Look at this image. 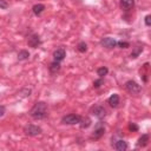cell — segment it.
Segmentation results:
<instances>
[{"instance_id":"obj_1","label":"cell","mask_w":151,"mask_h":151,"mask_svg":"<svg viewBox=\"0 0 151 151\" xmlns=\"http://www.w3.org/2000/svg\"><path fill=\"white\" fill-rule=\"evenodd\" d=\"M29 116L35 119V120H40V119H45L47 117V104L44 101H38L34 104V106L29 111Z\"/></svg>"},{"instance_id":"obj_2","label":"cell","mask_w":151,"mask_h":151,"mask_svg":"<svg viewBox=\"0 0 151 151\" xmlns=\"http://www.w3.org/2000/svg\"><path fill=\"white\" fill-rule=\"evenodd\" d=\"M24 132H25V134H27V136H29V137H34V136L40 134V133L42 132V130H41V127L38 126V125L28 124V125H26V126L24 127Z\"/></svg>"},{"instance_id":"obj_3","label":"cell","mask_w":151,"mask_h":151,"mask_svg":"<svg viewBox=\"0 0 151 151\" xmlns=\"http://www.w3.org/2000/svg\"><path fill=\"white\" fill-rule=\"evenodd\" d=\"M80 116L79 114H76V113H70V114H66L61 119V123L63 124H67V125H74V124H79L80 122Z\"/></svg>"},{"instance_id":"obj_4","label":"cell","mask_w":151,"mask_h":151,"mask_svg":"<svg viewBox=\"0 0 151 151\" xmlns=\"http://www.w3.org/2000/svg\"><path fill=\"white\" fill-rule=\"evenodd\" d=\"M124 86H125V90H126L129 93H131V94H137V93H139L140 90H142L140 85H138L134 80H127Z\"/></svg>"},{"instance_id":"obj_5","label":"cell","mask_w":151,"mask_h":151,"mask_svg":"<svg viewBox=\"0 0 151 151\" xmlns=\"http://www.w3.org/2000/svg\"><path fill=\"white\" fill-rule=\"evenodd\" d=\"M91 112H92V114H93L94 117H97L98 119H103V118L106 116V110H105L104 106H101V105H96V106H93L92 110H91Z\"/></svg>"},{"instance_id":"obj_6","label":"cell","mask_w":151,"mask_h":151,"mask_svg":"<svg viewBox=\"0 0 151 151\" xmlns=\"http://www.w3.org/2000/svg\"><path fill=\"white\" fill-rule=\"evenodd\" d=\"M104 133H105V126H104V124H103L101 122H99V123L96 125V127H94V131H93V133H92V138L99 139L100 137L104 136Z\"/></svg>"},{"instance_id":"obj_7","label":"cell","mask_w":151,"mask_h":151,"mask_svg":"<svg viewBox=\"0 0 151 151\" xmlns=\"http://www.w3.org/2000/svg\"><path fill=\"white\" fill-rule=\"evenodd\" d=\"M100 44H101L103 47L113 48V47H116V45H117V40L113 39V38H111V37H105V38H103V39L100 40Z\"/></svg>"},{"instance_id":"obj_8","label":"cell","mask_w":151,"mask_h":151,"mask_svg":"<svg viewBox=\"0 0 151 151\" xmlns=\"http://www.w3.org/2000/svg\"><path fill=\"white\" fill-rule=\"evenodd\" d=\"M27 44H28V46H29V47L37 48V47H38V46L41 44L39 35H37V34H32V35L28 38V41H27Z\"/></svg>"},{"instance_id":"obj_9","label":"cell","mask_w":151,"mask_h":151,"mask_svg":"<svg viewBox=\"0 0 151 151\" xmlns=\"http://www.w3.org/2000/svg\"><path fill=\"white\" fill-rule=\"evenodd\" d=\"M65 55H66V53H65V50H64V48H58V50H55L54 53H53L54 61H59V63H60V61L65 58Z\"/></svg>"},{"instance_id":"obj_10","label":"cell","mask_w":151,"mask_h":151,"mask_svg":"<svg viewBox=\"0 0 151 151\" xmlns=\"http://www.w3.org/2000/svg\"><path fill=\"white\" fill-rule=\"evenodd\" d=\"M107 101H109V104H110L111 107H117L118 104H119V96L117 93H113V94L110 96V98L107 99Z\"/></svg>"},{"instance_id":"obj_11","label":"cell","mask_w":151,"mask_h":151,"mask_svg":"<svg viewBox=\"0 0 151 151\" xmlns=\"http://www.w3.org/2000/svg\"><path fill=\"white\" fill-rule=\"evenodd\" d=\"M113 146H114V149L116 150H118V151H125L126 149H127V144H126V142L125 140H123V139H119V140H117L114 144H112Z\"/></svg>"},{"instance_id":"obj_12","label":"cell","mask_w":151,"mask_h":151,"mask_svg":"<svg viewBox=\"0 0 151 151\" xmlns=\"http://www.w3.org/2000/svg\"><path fill=\"white\" fill-rule=\"evenodd\" d=\"M48 68H50V72H51L52 74L58 73L59 70H60V64H59V61H53V63H51Z\"/></svg>"},{"instance_id":"obj_13","label":"cell","mask_w":151,"mask_h":151,"mask_svg":"<svg viewBox=\"0 0 151 151\" xmlns=\"http://www.w3.org/2000/svg\"><path fill=\"white\" fill-rule=\"evenodd\" d=\"M147 143H149V136L147 134H143L142 137H139V139L137 142V145L139 147H144V146L147 145Z\"/></svg>"},{"instance_id":"obj_14","label":"cell","mask_w":151,"mask_h":151,"mask_svg":"<svg viewBox=\"0 0 151 151\" xmlns=\"http://www.w3.org/2000/svg\"><path fill=\"white\" fill-rule=\"evenodd\" d=\"M133 4H134V0H120V5L125 11H129L130 8H132Z\"/></svg>"},{"instance_id":"obj_15","label":"cell","mask_w":151,"mask_h":151,"mask_svg":"<svg viewBox=\"0 0 151 151\" xmlns=\"http://www.w3.org/2000/svg\"><path fill=\"white\" fill-rule=\"evenodd\" d=\"M79 124H80V127L81 129H87L91 125V119L88 117H81Z\"/></svg>"},{"instance_id":"obj_16","label":"cell","mask_w":151,"mask_h":151,"mask_svg":"<svg viewBox=\"0 0 151 151\" xmlns=\"http://www.w3.org/2000/svg\"><path fill=\"white\" fill-rule=\"evenodd\" d=\"M33 13L35 14V15H40L41 13H42V11L45 9V6L42 5V4H37V5H34L33 6Z\"/></svg>"},{"instance_id":"obj_17","label":"cell","mask_w":151,"mask_h":151,"mask_svg":"<svg viewBox=\"0 0 151 151\" xmlns=\"http://www.w3.org/2000/svg\"><path fill=\"white\" fill-rule=\"evenodd\" d=\"M142 51H143V46H136V47H133V51H132V53L130 54V57L131 58H137L140 53H142Z\"/></svg>"},{"instance_id":"obj_18","label":"cell","mask_w":151,"mask_h":151,"mask_svg":"<svg viewBox=\"0 0 151 151\" xmlns=\"http://www.w3.org/2000/svg\"><path fill=\"white\" fill-rule=\"evenodd\" d=\"M28 57H29V53H28V51H26V50H21V51L18 53V59H19V60H26V59H28Z\"/></svg>"},{"instance_id":"obj_19","label":"cell","mask_w":151,"mask_h":151,"mask_svg":"<svg viewBox=\"0 0 151 151\" xmlns=\"http://www.w3.org/2000/svg\"><path fill=\"white\" fill-rule=\"evenodd\" d=\"M77 48H78V51H79L80 53H85V52L87 51V45H86L84 41H80V42L78 44Z\"/></svg>"},{"instance_id":"obj_20","label":"cell","mask_w":151,"mask_h":151,"mask_svg":"<svg viewBox=\"0 0 151 151\" xmlns=\"http://www.w3.org/2000/svg\"><path fill=\"white\" fill-rule=\"evenodd\" d=\"M107 72H109V70H107V67H99L98 70H97V74L100 77V78H103L104 76H106L107 74Z\"/></svg>"},{"instance_id":"obj_21","label":"cell","mask_w":151,"mask_h":151,"mask_svg":"<svg viewBox=\"0 0 151 151\" xmlns=\"http://www.w3.org/2000/svg\"><path fill=\"white\" fill-rule=\"evenodd\" d=\"M117 45L120 48H127V47H130V44L126 42V41H117Z\"/></svg>"},{"instance_id":"obj_22","label":"cell","mask_w":151,"mask_h":151,"mask_svg":"<svg viewBox=\"0 0 151 151\" xmlns=\"http://www.w3.org/2000/svg\"><path fill=\"white\" fill-rule=\"evenodd\" d=\"M129 130L130 131H138V125L134 123H129Z\"/></svg>"},{"instance_id":"obj_23","label":"cell","mask_w":151,"mask_h":151,"mask_svg":"<svg viewBox=\"0 0 151 151\" xmlns=\"http://www.w3.org/2000/svg\"><path fill=\"white\" fill-rule=\"evenodd\" d=\"M103 84V78H99L98 80H96L94 83H93V87H96V88H98V87H100V85Z\"/></svg>"},{"instance_id":"obj_24","label":"cell","mask_w":151,"mask_h":151,"mask_svg":"<svg viewBox=\"0 0 151 151\" xmlns=\"http://www.w3.org/2000/svg\"><path fill=\"white\" fill-rule=\"evenodd\" d=\"M0 8H8V2L6 0H0Z\"/></svg>"},{"instance_id":"obj_25","label":"cell","mask_w":151,"mask_h":151,"mask_svg":"<svg viewBox=\"0 0 151 151\" xmlns=\"http://www.w3.org/2000/svg\"><path fill=\"white\" fill-rule=\"evenodd\" d=\"M145 25L146 26H150L151 25V15H146L145 17Z\"/></svg>"},{"instance_id":"obj_26","label":"cell","mask_w":151,"mask_h":151,"mask_svg":"<svg viewBox=\"0 0 151 151\" xmlns=\"http://www.w3.org/2000/svg\"><path fill=\"white\" fill-rule=\"evenodd\" d=\"M6 113V107L4 105H0V117H2Z\"/></svg>"}]
</instances>
